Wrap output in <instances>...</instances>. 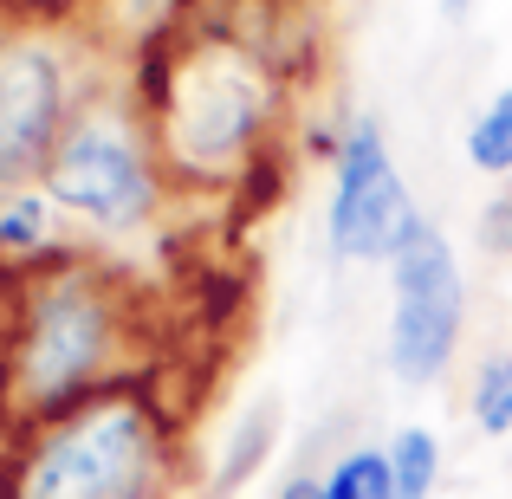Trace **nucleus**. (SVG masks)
Segmentation results:
<instances>
[{
  "mask_svg": "<svg viewBox=\"0 0 512 499\" xmlns=\"http://www.w3.org/2000/svg\"><path fill=\"white\" fill-rule=\"evenodd\" d=\"M124 337V305L98 266H52L13 305V331H0L7 402L26 422L78 409L111 389V357Z\"/></svg>",
  "mask_w": 512,
  "mask_h": 499,
  "instance_id": "obj_1",
  "label": "nucleus"
},
{
  "mask_svg": "<svg viewBox=\"0 0 512 499\" xmlns=\"http://www.w3.org/2000/svg\"><path fill=\"white\" fill-rule=\"evenodd\" d=\"M169 441L150 402L98 389L52 422H26L13 461H0V499H163Z\"/></svg>",
  "mask_w": 512,
  "mask_h": 499,
  "instance_id": "obj_2",
  "label": "nucleus"
},
{
  "mask_svg": "<svg viewBox=\"0 0 512 499\" xmlns=\"http://www.w3.org/2000/svg\"><path fill=\"white\" fill-rule=\"evenodd\" d=\"M39 188L52 195V208L78 214V221L104 227V234H130L156 214L163 201V169L143 137V124L111 98L78 104V117L65 124L59 150H52Z\"/></svg>",
  "mask_w": 512,
  "mask_h": 499,
  "instance_id": "obj_3",
  "label": "nucleus"
},
{
  "mask_svg": "<svg viewBox=\"0 0 512 499\" xmlns=\"http://www.w3.org/2000/svg\"><path fill=\"white\" fill-rule=\"evenodd\" d=\"M273 124V85L253 59L214 46L156 98V150L182 175H227Z\"/></svg>",
  "mask_w": 512,
  "mask_h": 499,
  "instance_id": "obj_4",
  "label": "nucleus"
},
{
  "mask_svg": "<svg viewBox=\"0 0 512 499\" xmlns=\"http://www.w3.org/2000/svg\"><path fill=\"white\" fill-rule=\"evenodd\" d=\"M467 325V279L454 260V240L435 221L409 234V247L389 260V370L402 383H435L454 363Z\"/></svg>",
  "mask_w": 512,
  "mask_h": 499,
  "instance_id": "obj_5",
  "label": "nucleus"
},
{
  "mask_svg": "<svg viewBox=\"0 0 512 499\" xmlns=\"http://www.w3.org/2000/svg\"><path fill=\"white\" fill-rule=\"evenodd\" d=\"M415 227H422V208L402 188L383 124L350 117V130L338 137V156H331V208H325L331 253L338 260H396Z\"/></svg>",
  "mask_w": 512,
  "mask_h": 499,
  "instance_id": "obj_6",
  "label": "nucleus"
},
{
  "mask_svg": "<svg viewBox=\"0 0 512 499\" xmlns=\"http://www.w3.org/2000/svg\"><path fill=\"white\" fill-rule=\"evenodd\" d=\"M78 117L65 52L46 39H13L0 46V188H20L46 175L65 124Z\"/></svg>",
  "mask_w": 512,
  "mask_h": 499,
  "instance_id": "obj_7",
  "label": "nucleus"
},
{
  "mask_svg": "<svg viewBox=\"0 0 512 499\" xmlns=\"http://www.w3.org/2000/svg\"><path fill=\"white\" fill-rule=\"evenodd\" d=\"M467 163L480 175H512V85H500L467 124Z\"/></svg>",
  "mask_w": 512,
  "mask_h": 499,
  "instance_id": "obj_8",
  "label": "nucleus"
},
{
  "mask_svg": "<svg viewBox=\"0 0 512 499\" xmlns=\"http://www.w3.org/2000/svg\"><path fill=\"white\" fill-rule=\"evenodd\" d=\"M46 240H52V195L46 188L0 195V253H46Z\"/></svg>",
  "mask_w": 512,
  "mask_h": 499,
  "instance_id": "obj_9",
  "label": "nucleus"
},
{
  "mask_svg": "<svg viewBox=\"0 0 512 499\" xmlns=\"http://www.w3.org/2000/svg\"><path fill=\"white\" fill-rule=\"evenodd\" d=\"M389 467H396V499H428L441 480V441L428 428H402L389 441Z\"/></svg>",
  "mask_w": 512,
  "mask_h": 499,
  "instance_id": "obj_10",
  "label": "nucleus"
},
{
  "mask_svg": "<svg viewBox=\"0 0 512 499\" xmlns=\"http://www.w3.org/2000/svg\"><path fill=\"white\" fill-rule=\"evenodd\" d=\"M331 499H396V467H389V448H350L338 467L325 474Z\"/></svg>",
  "mask_w": 512,
  "mask_h": 499,
  "instance_id": "obj_11",
  "label": "nucleus"
},
{
  "mask_svg": "<svg viewBox=\"0 0 512 499\" xmlns=\"http://www.w3.org/2000/svg\"><path fill=\"white\" fill-rule=\"evenodd\" d=\"M467 409H474L480 435H512V350H500V357H487L474 370V396H467Z\"/></svg>",
  "mask_w": 512,
  "mask_h": 499,
  "instance_id": "obj_12",
  "label": "nucleus"
},
{
  "mask_svg": "<svg viewBox=\"0 0 512 499\" xmlns=\"http://www.w3.org/2000/svg\"><path fill=\"white\" fill-rule=\"evenodd\" d=\"M260 448H273V409H253L247 415V435H240V448H234V461H227V480H240L253 461H260Z\"/></svg>",
  "mask_w": 512,
  "mask_h": 499,
  "instance_id": "obj_13",
  "label": "nucleus"
},
{
  "mask_svg": "<svg viewBox=\"0 0 512 499\" xmlns=\"http://www.w3.org/2000/svg\"><path fill=\"white\" fill-rule=\"evenodd\" d=\"M279 499H331V493H325V480L299 474V480H286V493H279Z\"/></svg>",
  "mask_w": 512,
  "mask_h": 499,
  "instance_id": "obj_14",
  "label": "nucleus"
},
{
  "mask_svg": "<svg viewBox=\"0 0 512 499\" xmlns=\"http://www.w3.org/2000/svg\"><path fill=\"white\" fill-rule=\"evenodd\" d=\"M467 7H474V0H441V13H448V20H461Z\"/></svg>",
  "mask_w": 512,
  "mask_h": 499,
  "instance_id": "obj_15",
  "label": "nucleus"
},
{
  "mask_svg": "<svg viewBox=\"0 0 512 499\" xmlns=\"http://www.w3.org/2000/svg\"><path fill=\"white\" fill-rule=\"evenodd\" d=\"M0 331H7V325H0Z\"/></svg>",
  "mask_w": 512,
  "mask_h": 499,
  "instance_id": "obj_16",
  "label": "nucleus"
}]
</instances>
